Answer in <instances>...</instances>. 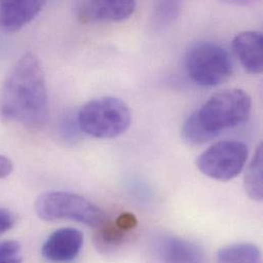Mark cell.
<instances>
[{"mask_svg":"<svg viewBox=\"0 0 263 263\" xmlns=\"http://www.w3.org/2000/svg\"><path fill=\"white\" fill-rule=\"evenodd\" d=\"M1 114L27 128L42 127L48 118V97L38 58L27 52L7 75L0 92Z\"/></svg>","mask_w":263,"mask_h":263,"instance_id":"obj_1","label":"cell"},{"mask_svg":"<svg viewBox=\"0 0 263 263\" xmlns=\"http://www.w3.org/2000/svg\"><path fill=\"white\" fill-rule=\"evenodd\" d=\"M129 107L121 100L105 97L89 101L79 111L80 130L96 138L110 139L127 132L132 125Z\"/></svg>","mask_w":263,"mask_h":263,"instance_id":"obj_2","label":"cell"},{"mask_svg":"<svg viewBox=\"0 0 263 263\" xmlns=\"http://www.w3.org/2000/svg\"><path fill=\"white\" fill-rule=\"evenodd\" d=\"M37 215L45 221L73 220L93 229L107 219L106 213L84 197L67 192H47L35 202Z\"/></svg>","mask_w":263,"mask_h":263,"instance_id":"obj_3","label":"cell"},{"mask_svg":"<svg viewBox=\"0 0 263 263\" xmlns=\"http://www.w3.org/2000/svg\"><path fill=\"white\" fill-rule=\"evenodd\" d=\"M251 107V98L245 90L232 88L211 97L196 113L205 128L218 136L226 129L247 122Z\"/></svg>","mask_w":263,"mask_h":263,"instance_id":"obj_4","label":"cell"},{"mask_svg":"<svg viewBox=\"0 0 263 263\" xmlns=\"http://www.w3.org/2000/svg\"><path fill=\"white\" fill-rule=\"evenodd\" d=\"M185 69L195 83L212 87L220 85L232 76L233 62L223 47L209 41H202L187 50Z\"/></svg>","mask_w":263,"mask_h":263,"instance_id":"obj_5","label":"cell"},{"mask_svg":"<svg viewBox=\"0 0 263 263\" xmlns=\"http://www.w3.org/2000/svg\"><path fill=\"white\" fill-rule=\"evenodd\" d=\"M248 159V146L239 140H222L203 152L197 160L199 170L219 181L237 177Z\"/></svg>","mask_w":263,"mask_h":263,"instance_id":"obj_6","label":"cell"},{"mask_svg":"<svg viewBox=\"0 0 263 263\" xmlns=\"http://www.w3.org/2000/svg\"><path fill=\"white\" fill-rule=\"evenodd\" d=\"M136 3L130 0H93L76 4V15L81 23L121 22L129 18Z\"/></svg>","mask_w":263,"mask_h":263,"instance_id":"obj_7","label":"cell"},{"mask_svg":"<svg viewBox=\"0 0 263 263\" xmlns=\"http://www.w3.org/2000/svg\"><path fill=\"white\" fill-rule=\"evenodd\" d=\"M84 243L83 234L73 228H63L53 232L44 242L41 254L52 262H69L80 253Z\"/></svg>","mask_w":263,"mask_h":263,"instance_id":"obj_8","label":"cell"},{"mask_svg":"<svg viewBox=\"0 0 263 263\" xmlns=\"http://www.w3.org/2000/svg\"><path fill=\"white\" fill-rule=\"evenodd\" d=\"M44 1H1L0 29L15 32L33 21L44 7Z\"/></svg>","mask_w":263,"mask_h":263,"instance_id":"obj_9","label":"cell"},{"mask_svg":"<svg viewBox=\"0 0 263 263\" xmlns=\"http://www.w3.org/2000/svg\"><path fill=\"white\" fill-rule=\"evenodd\" d=\"M233 48L247 72L255 75L262 72V33L257 31L240 33L233 40Z\"/></svg>","mask_w":263,"mask_h":263,"instance_id":"obj_10","label":"cell"},{"mask_svg":"<svg viewBox=\"0 0 263 263\" xmlns=\"http://www.w3.org/2000/svg\"><path fill=\"white\" fill-rule=\"evenodd\" d=\"M163 263H206L201 246L182 238H167L160 247Z\"/></svg>","mask_w":263,"mask_h":263,"instance_id":"obj_11","label":"cell"},{"mask_svg":"<svg viewBox=\"0 0 263 263\" xmlns=\"http://www.w3.org/2000/svg\"><path fill=\"white\" fill-rule=\"evenodd\" d=\"M244 187L250 199L261 202L263 200V145L257 146L255 154L248 165L244 177Z\"/></svg>","mask_w":263,"mask_h":263,"instance_id":"obj_12","label":"cell"},{"mask_svg":"<svg viewBox=\"0 0 263 263\" xmlns=\"http://www.w3.org/2000/svg\"><path fill=\"white\" fill-rule=\"evenodd\" d=\"M216 260L217 263H262V254L253 244L237 243L221 248Z\"/></svg>","mask_w":263,"mask_h":263,"instance_id":"obj_13","label":"cell"},{"mask_svg":"<svg viewBox=\"0 0 263 263\" xmlns=\"http://www.w3.org/2000/svg\"><path fill=\"white\" fill-rule=\"evenodd\" d=\"M126 232L121 230L115 222L109 218L97 229L96 242L98 248L103 252H108L118 246H120L125 237Z\"/></svg>","mask_w":263,"mask_h":263,"instance_id":"obj_14","label":"cell"},{"mask_svg":"<svg viewBox=\"0 0 263 263\" xmlns=\"http://www.w3.org/2000/svg\"><path fill=\"white\" fill-rule=\"evenodd\" d=\"M181 5V2L179 1L157 2L151 15L152 27L155 30H163L169 27L180 14Z\"/></svg>","mask_w":263,"mask_h":263,"instance_id":"obj_15","label":"cell"},{"mask_svg":"<svg viewBox=\"0 0 263 263\" xmlns=\"http://www.w3.org/2000/svg\"><path fill=\"white\" fill-rule=\"evenodd\" d=\"M181 135L184 141L192 145H201L217 137L216 134L205 128L199 120L196 112L193 113L183 123Z\"/></svg>","mask_w":263,"mask_h":263,"instance_id":"obj_16","label":"cell"},{"mask_svg":"<svg viewBox=\"0 0 263 263\" xmlns=\"http://www.w3.org/2000/svg\"><path fill=\"white\" fill-rule=\"evenodd\" d=\"M22 262V247L18 242L12 240L0 242V263Z\"/></svg>","mask_w":263,"mask_h":263,"instance_id":"obj_17","label":"cell"},{"mask_svg":"<svg viewBox=\"0 0 263 263\" xmlns=\"http://www.w3.org/2000/svg\"><path fill=\"white\" fill-rule=\"evenodd\" d=\"M15 215L6 208H0V236L8 232L15 224Z\"/></svg>","mask_w":263,"mask_h":263,"instance_id":"obj_18","label":"cell"},{"mask_svg":"<svg viewBox=\"0 0 263 263\" xmlns=\"http://www.w3.org/2000/svg\"><path fill=\"white\" fill-rule=\"evenodd\" d=\"M116 224L123 230L124 232L128 233L132 230H134L137 227V219L130 212H124L121 213L116 219H115Z\"/></svg>","mask_w":263,"mask_h":263,"instance_id":"obj_19","label":"cell"},{"mask_svg":"<svg viewBox=\"0 0 263 263\" xmlns=\"http://www.w3.org/2000/svg\"><path fill=\"white\" fill-rule=\"evenodd\" d=\"M13 170V164L9 158L0 155V179L5 178L11 174Z\"/></svg>","mask_w":263,"mask_h":263,"instance_id":"obj_20","label":"cell"}]
</instances>
